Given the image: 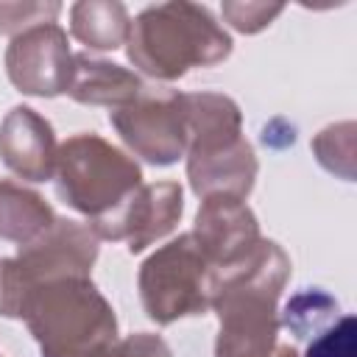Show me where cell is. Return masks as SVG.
Listing matches in <instances>:
<instances>
[{
  "instance_id": "5b68a950",
  "label": "cell",
  "mask_w": 357,
  "mask_h": 357,
  "mask_svg": "<svg viewBox=\"0 0 357 357\" xmlns=\"http://www.w3.org/2000/svg\"><path fill=\"white\" fill-rule=\"evenodd\" d=\"M59 195L92 223L123 206L139 187V167L95 134L70 137L56 151Z\"/></svg>"
},
{
  "instance_id": "5bb4252c",
  "label": "cell",
  "mask_w": 357,
  "mask_h": 357,
  "mask_svg": "<svg viewBox=\"0 0 357 357\" xmlns=\"http://www.w3.org/2000/svg\"><path fill=\"white\" fill-rule=\"evenodd\" d=\"M56 223L50 206L31 190L0 181V237L28 245Z\"/></svg>"
},
{
  "instance_id": "7c38bea8",
  "label": "cell",
  "mask_w": 357,
  "mask_h": 357,
  "mask_svg": "<svg viewBox=\"0 0 357 357\" xmlns=\"http://www.w3.org/2000/svg\"><path fill=\"white\" fill-rule=\"evenodd\" d=\"M0 156L22 178L47 181L56 170V139L45 117L28 106H17L0 126Z\"/></svg>"
},
{
  "instance_id": "ffe728a7",
  "label": "cell",
  "mask_w": 357,
  "mask_h": 357,
  "mask_svg": "<svg viewBox=\"0 0 357 357\" xmlns=\"http://www.w3.org/2000/svg\"><path fill=\"white\" fill-rule=\"evenodd\" d=\"M114 357H170V349L165 346L162 337L139 332V335H131V337L120 340Z\"/></svg>"
},
{
  "instance_id": "2e32d148",
  "label": "cell",
  "mask_w": 357,
  "mask_h": 357,
  "mask_svg": "<svg viewBox=\"0 0 357 357\" xmlns=\"http://www.w3.org/2000/svg\"><path fill=\"white\" fill-rule=\"evenodd\" d=\"M312 151L326 170L343 176L346 181L354 178V123H337L324 128L312 139Z\"/></svg>"
},
{
  "instance_id": "ba28073f",
  "label": "cell",
  "mask_w": 357,
  "mask_h": 357,
  "mask_svg": "<svg viewBox=\"0 0 357 357\" xmlns=\"http://www.w3.org/2000/svg\"><path fill=\"white\" fill-rule=\"evenodd\" d=\"M112 126L151 165H173L187 148L184 95L139 92L131 103L112 112Z\"/></svg>"
},
{
  "instance_id": "8992f818",
  "label": "cell",
  "mask_w": 357,
  "mask_h": 357,
  "mask_svg": "<svg viewBox=\"0 0 357 357\" xmlns=\"http://www.w3.org/2000/svg\"><path fill=\"white\" fill-rule=\"evenodd\" d=\"M95 257L98 237L86 226L75 220H56L42 237L20 245L14 259H0V315L20 318L22 298L42 282L89 276Z\"/></svg>"
},
{
  "instance_id": "4fadbf2b",
  "label": "cell",
  "mask_w": 357,
  "mask_h": 357,
  "mask_svg": "<svg viewBox=\"0 0 357 357\" xmlns=\"http://www.w3.org/2000/svg\"><path fill=\"white\" fill-rule=\"evenodd\" d=\"M142 81L109 61H92L86 56H75V73L70 84V95L81 103H103V106H126L142 92Z\"/></svg>"
},
{
  "instance_id": "6da1fadb",
  "label": "cell",
  "mask_w": 357,
  "mask_h": 357,
  "mask_svg": "<svg viewBox=\"0 0 357 357\" xmlns=\"http://www.w3.org/2000/svg\"><path fill=\"white\" fill-rule=\"evenodd\" d=\"M290 276L284 251L259 240L248 257L212 273L209 307L218 310L220 335L215 357H271L276 349V298Z\"/></svg>"
},
{
  "instance_id": "3957f363",
  "label": "cell",
  "mask_w": 357,
  "mask_h": 357,
  "mask_svg": "<svg viewBox=\"0 0 357 357\" xmlns=\"http://www.w3.org/2000/svg\"><path fill=\"white\" fill-rule=\"evenodd\" d=\"M231 53L229 33L204 6L162 3L145 8L128 31V59L148 75L170 81L190 67H209Z\"/></svg>"
},
{
  "instance_id": "52a82bcc",
  "label": "cell",
  "mask_w": 357,
  "mask_h": 357,
  "mask_svg": "<svg viewBox=\"0 0 357 357\" xmlns=\"http://www.w3.org/2000/svg\"><path fill=\"white\" fill-rule=\"evenodd\" d=\"M212 273L192 234H181L159 248L139 271L145 312L156 324H173L176 318L204 312L209 307Z\"/></svg>"
},
{
  "instance_id": "7a4b0ae2",
  "label": "cell",
  "mask_w": 357,
  "mask_h": 357,
  "mask_svg": "<svg viewBox=\"0 0 357 357\" xmlns=\"http://www.w3.org/2000/svg\"><path fill=\"white\" fill-rule=\"evenodd\" d=\"M42 357H114L117 321L89 276L50 279L28 290L20 307Z\"/></svg>"
},
{
  "instance_id": "e0dca14e",
  "label": "cell",
  "mask_w": 357,
  "mask_h": 357,
  "mask_svg": "<svg viewBox=\"0 0 357 357\" xmlns=\"http://www.w3.org/2000/svg\"><path fill=\"white\" fill-rule=\"evenodd\" d=\"M59 3H0V31L3 33H22L33 25L53 22L59 14Z\"/></svg>"
},
{
  "instance_id": "7402d4cb",
  "label": "cell",
  "mask_w": 357,
  "mask_h": 357,
  "mask_svg": "<svg viewBox=\"0 0 357 357\" xmlns=\"http://www.w3.org/2000/svg\"><path fill=\"white\" fill-rule=\"evenodd\" d=\"M0 357H3V354H0Z\"/></svg>"
},
{
  "instance_id": "30bf717a",
  "label": "cell",
  "mask_w": 357,
  "mask_h": 357,
  "mask_svg": "<svg viewBox=\"0 0 357 357\" xmlns=\"http://www.w3.org/2000/svg\"><path fill=\"white\" fill-rule=\"evenodd\" d=\"M181 187L173 181L139 187L123 206L92 223L95 237L128 240V251L139 254L153 240L165 237L181 218Z\"/></svg>"
},
{
  "instance_id": "277c9868",
  "label": "cell",
  "mask_w": 357,
  "mask_h": 357,
  "mask_svg": "<svg viewBox=\"0 0 357 357\" xmlns=\"http://www.w3.org/2000/svg\"><path fill=\"white\" fill-rule=\"evenodd\" d=\"M187 176L198 195H248L257 159L240 137V109L223 95H184Z\"/></svg>"
},
{
  "instance_id": "9a60e30c",
  "label": "cell",
  "mask_w": 357,
  "mask_h": 357,
  "mask_svg": "<svg viewBox=\"0 0 357 357\" xmlns=\"http://www.w3.org/2000/svg\"><path fill=\"white\" fill-rule=\"evenodd\" d=\"M73 36L95 50H114L128 39L131 22L120 3H75L70 8Z\"/></svg>"
},
{
  "instance_id": "9c48e42d",
  "label": "cell",
  "mask_w": 357,
  "mask_h": 357,
  "mask_svg": "<svg viewBox=\"0 0 357 357\" xmlns=\"http://www.w3.org/2000/svg\"><path fill=\"white\" fill-rule=\"evenodd\" d=\"M6 70L20 92L42 98L67 92L75 73V56L67 47V33L56 22H42L17 33L6 53Z\"/></svg>"
},
{
  "instance_id": "44dd1931",
  "label": "cell",
  "mask_w": 357,
  "mask_h": 357,
  "mask_svg": "<svg viewBox=\"0 0 357 357\" xmlns=\"http://www.w3.org/2000/svg\"><path fill=\"white\" fill-rule=\"evenodd\" d=\"M271 357H298V354H296L290 346H279V349H273V354H271Z\"/></svg>"
},
{
  "instance_id": "d6986e66",
  "label": "cell",
  "mask_w": 357,
  "mask_h": 357,
  "mask_svg": "<svg viewBox=\"0 0 357 357\" xmlns=\"http://www.w3.org/2000/svg\"><path fill=\"white\" fill-rule=\"evenodd\" d=\"M282 14V6L268 3H223V17L243 33H257L259 28L271 25L273 17Z\"/></svg>"
},
{
  "instance_id": "ac0fdd59",
  "label": "cell",
  "mask_w": 357,
  "mask_h": 357,
  "mask_svg": "<svg viewBox=\"0 0 357 357\" xmlns=\"http://www.w3.org/2000/svg\"><path fill=\"white\" fill-rule=\"evenodd\" d=\"M304 357H354V318L343 315L335 326L321 332L307 346Z\"/></svg>"
},
{
  "instance_id": "8fae6325",
  "label": "cell",
  "mask_w": 357,
  "mask_h": 357,
  "mask_svg": "<svg viewBox=\"0 0 357 357\" xmlns=\"http://www.w3.org/2000/svg\"><path fill=\"white\" fill-rule=\"evenodd\" d=\"M192 240L209 268L223 271L248 257L259 243L257 218L237 195H206L195 218Z\"/></svg>"
}]
</instances>
